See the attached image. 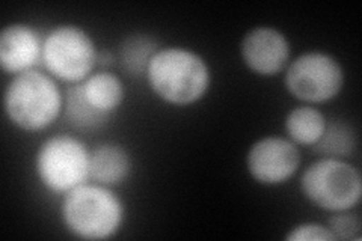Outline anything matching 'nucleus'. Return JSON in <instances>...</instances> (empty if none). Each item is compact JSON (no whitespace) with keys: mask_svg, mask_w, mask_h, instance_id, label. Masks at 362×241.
I'll return each instance as SVG.
<instances>
[{"mask_svg":"<svg viewBox=\"0 0 362 241\" xmlns=\"http://www.w3.org/2000/svg\"><path fill=\"white\" fill-rule=\"evenodd\" d=\"M146 82L166 105L186 107L207 95L211 71L201 54L186 47H160L146 70Z\"/></svg>","mask_w":362,"mask_h":241,"instance_id":"obj_1","label":"nucleus"},{"mask_svg":"<svg viewBox=\"0 0 362 241\" xmlns=\"http://www.w3.org/2000/svg\"><path fill=\"white\" fill-rule=\"evenodd\" d=\"M61 217L68 233L76 238L103 241L121 231L126 208L112 187L85 182L64 194Z\"/></svg>","mask_w":362,"mask_h":241,"instance_id":"obj_2","label":"nucleus"},{"mask_svg":"<svg viewBox=\"0 0 362 241\" xmlns=\"http://www.w3.org/2000/svg\"><path fill=\"white\" fill-rule=\"evenodd\" d=\"M4 109L17 129L42 131L64 112V94L50 74L32 70L11 78L5 89Z\"/></svg>","mask_w":362,"mask_h":241,"instance_id":"obj_3","label":"nucleus"},{"mask_svg":"<svg viewBox=\"0 0 362 241\" xmlns=\"http://www.w3.org/2000/svg\"><path fill=\"white\" fill-rule=\"evenodd\" d=\"M303 196L320 210L339 213L354 210L362 196V177L347 160L322 157L303 170Z\"/></svg>","mask_w":362,"mask_h":241,"instance_id":"obj_4","label":"nucleus"},{"mask_svg":"<svg viewBox=\"0 0 362 241\" xmlns=\"http://www.w3.org/2000/svg\"><path fill=\"white\" fill-rule=\"evenodd\" d=\"M90 151L76 136L58 134L45 139L35 154V172L52 193L66 194L89 181Z\"/></svg>","mask_w":362,"mask_h":241,"instance_id":"obj_5","label":"nucleus"},{"mask_svg":"<svg viewBox=\"0 0 362 241\" xmlns=\"http://www.w3.org/2000/svg\"><path fill=\"white\" fill-rule=\"evenodd\" d=\"M98 50L89 33L76 25H59L44 37L42 66L53 78L77 85L93 74Z\"/></svg>","mask_w":362,"mask_h":241,"instance_id":"obj_6","label":"nucleus"},{"mask_svg":"<svg viewBox=\"0 0 362 241\" xmlns=\"http://www.w3.org/2000/svg\"><path fill=\"white\" fill-rule=\"evenodd\" d=\"M284 85L296 100L307 105H323L341 93L344 70L331 54L307 52L287 65Z\"/></svg>","mask_w":362,"mask_h":241,"instance_id":"obj_7","label":"nucleus"},{"mask_svg":"<svg viewBox=\"0 0 362 241\" xmlns=\"http://www.w3.org/2000/svg\"><path fill=\"white\" fill-rule=\"evenodd\" d=\"M300 166V151L288 137L266 136L252 143L246 154V169L263 186H281L290 181Z\"/></svg>","mask_w":362,"mask_h":241,"instance_id":"obj_8","label":"nucleus"},{"mask_svg":"<svg viewBox=\"0 0 362 241\" xmlns=\"http://www.w3.org/2000/svg\"><path fill=\"white\" fill-rule=\"evenodd\" d=\"M242 61L249 71L262 77H275L290 64V42L281 30L259 26L249 30L240 42Z\"/></svg>","mask_w":362,"mask_h":241,"instance_id":"obj_9","label":"nucleus"},{"mask_svg":"<svg viewBox=\"0 0 362 241\" xmlns=\"http://www.w3.org/2000/svg\"><path fill=\"white\" fill-rule=\"evenodd\" d=\"M40 32L25 23H13L0 32V66L6 74L18 76L42 64Z\"/></svg>","mask_w":362,"mask_h":241,"instance_id":"obj_10","label":"nucleus"},{"mask_svg":"<svg viewBox=\"0 0 362 241\" xmlns=\"http://www.w3.org/2000/svg\"><path fill=\"white\" fill-rule=\"evenodd\" d=\"M132 172V158L127 149L118 143H101L90 151L89 180L106 187H117Z\"/></svg>","mask_w":362,"mask_h":241,"instance_id":"obj_11","label":"nucleus"},{"mask_svg":"<svg viewBox=\"0 0 362 241\" xmlns=\"http://www.w3.org/2000/svg\"><path fill=\"white\" fill-rule=\"evenodd\" d=\"M81 86L89 105L107 117L118 110L126 97L122 80L109 71L93 73Z\"/></svg>","mask_w":362,"mask_h":241,"instance_id":"obj_12","label":"nucleus"},{"mask_svg":"<svg viewBox=\"0 0 362 241\" xmlns=\"http://www.w3.org/2000/svg\"><path fill=\"white\" fill-rule=\"evenodd\" d=\"M326 117L311 105L291 109L284 121L288 139L298 146H314L320 141L326 129Z\"/></svg>","mask_w":362,"mask_h":241,"instance_id":"obj_13","label":"nucleus"},{"mask_svg":"<svg viewBox=\"0 0 362 241\" xmlns=\"http://www.w3.org/2000/svg\"><path fill=\"white\" fill-rule=\"evenodd\" d=\"M64 117L74 130L94 131L103 127L112 117L100 113L86 101L81 83L70 85L64 94Z\"/></svg>","mask_w":362,"mask_h":241,"instance_id":"obj_14","label":"nucleus"},{"mask_svg":"<svg viewBox=\"0 0 362 241\" xmlns=\"http://www.w3.org/2000/svg\"><path fill=\"white\" fill-rule=\"evenodd\" d=\"M158 42L146 33H132L119 42V62L124 71L133 77H145L153 56L158 52Z\"/></svg>","mask_w":362,"mask_h":241,"instance_id":"obj_15","label":"nucleus"},{"mask_svg":"<svg viewBox=\"0 0 362 241\" xmlns=\"http://www.w3.org/2000/svg\"><path fill=\"white\" fill-rule=\"evenodd\" d=\"M356 149V134L352 125L341 119L326 121V129L313 151L327 158L347 160Z\"/></svg>","mask_w":362,"mask_h":241,"instance_id":"obj_16","label":"nucleus"},{"mask_svg":"<svg viewBox=\"0 0 362 241\" xmlns=\"http://www.w3.org/2000/svg\"><path fill=\"white\" fill-rule=\"evenodd\" d=\"M326 225L331 229L335 240L359 241L362 238L361 217L354 210L332 213Z\"/></svg>","mask_w":362,"mask_h":241,"instance_id":"obj_17","label":"nucleus"},{"mask_svg":"<svg viewBox=\"0 0 362 241\" xmlns=\"http://www.w3.org/2000/svg\"><path fill=\"white\" fill-rule=\"evenodd\" d=\"M287 241H335L334 234L327 225L305 222L288 229L284 237Z\"/></svg>","mask_w":362,"mask_h":241,"instance_id":"obj_18","label":"nucleus"},{"mask_svg":"<svg viewBox=\"0 0 362 241\" xmlns=\"http://www.w3.org/2000/svg\"><path fill=\"white\" fill-rule=\"evenodd\" d=\"M97 64L98 65H112L113 64V54L109 52H100L97 56Z\"/></svg>","mask_w":362,"mask_h":241,"instance_id":"obj_19","label":"nucleus"}]
</instances>
